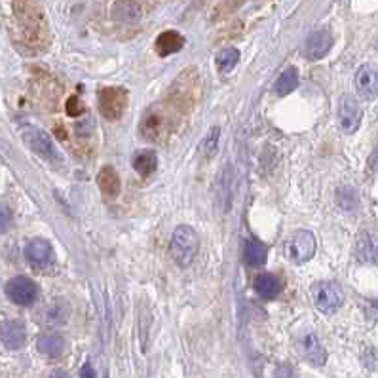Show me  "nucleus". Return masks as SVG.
Wrapping results in <instances>:
<instances>
[{
    "instance_id": "nucleus-17",
    "label": "nucleus",
    "mask_w": 378,
    "mask_h": 378,
    "mask_svg": "<svg viewBox=\"0 0 378 378\" xmlns=\"http://www.w3.org/2000/svg\"><path fill=\"white\" fill-rule=\"evenodd\" d=\"M356 255L361 263H377V242L371 232H361L356 242Z\"/></svg>"
},
{
    "instance_id": "nucleus-6",
    "label": "nucleus",
    "mask_w": 378,
    "mask_h": 378,
    "mask_svg": "<svg viewBox=\"0 0 378 378\" xmlns=\"http://www.w3.org/2000/svg\"><path fill=\"white\" fill-rule=\"evenodd\" d=\"M128 103V92L124 88H103L99 92V108L108 120H120Z\"/></svg>"
},
{
    "instance_id": "nucleus-7",
    "label": "nucleus",
    "mask_w": 378,
    "mask_h": 378,
    "mask_svg": "<svg viewBox=\"0 0 378 378\" xmlns=\"http://www.w3.org/2000/svg\"><path fill=\"white\" fill-rule=\"evenodd\" d=\"M297 350L306 361L314 367H324L327 361V351H325L324 344L319 342V338L316 333L304 331L298 335L297 338Z\"/></svg>"
},
{
    "instance_id": "nucleus-27",
    "label": "nucleus",
    "mask_w": 378,
    "mask_h": 378,
    "mask_svg": "<svg viewBox=\"0 0 378 378\" xmlns=\"http://www.w3.org/2000/svg\"><path fill=\"white\" fill-rule=\"evenodd\" d=\"M10 223H12V211L8 210L6 205H2V203H0V234H2V232H6Z\"/></svg>"
},
{
    "instance_id": "nucleus-23",
    "label": "nucleus",
    "mask_w": 378,
    "mask_h": 378,
    "mask_svg": "<svg viewBox=\"0 0 378 378\" xmlns=\"http://www.w3.org/2000/svg\"><path fill=\"white\" fill-rule=\"evenodd\" d=\"M143 4L139 2H118L115 4V15L118 20L124 21H136L141 17Z\"/></svg>"
},
{
    "instance_id": "nucleus-22",
    "label": "nucleus",
    "mask_w": 378,
    "mask_h": 378,
    "mask_svg": "<svg viewBox=\"0 0 378 378\" xmlns=\"http://www.w3.org/2000/svg\"><path fill=\"white\" fill-rule=\"evenodd\" d=\"M297 86H298V71L295 67H291L277 78L276 88L274 89H276L277 95H287L291 94L293 89H297Z\"/></svg>"
},
{
    "instance_id": "nucleus-15",
    "label": "nucleus",
    "mask_w": 378,
    "mask_h": 378,
    "mask_svg": "<svg viewBox=\"0 0 378 378\" xmlns=\"http://www.w3.org/2000/svg\"><path fill=\"white\" fill-rule=\"evenodd\" d=\"M97 182H99V189H101V192L105 194V196L116 198L118 194H120L122 182L115 168L105 166V168L99 171V175H97Z\"/></svg>"
},
{
    "instance_id": "nucleus-12",
    "label": "nucleus",
    "mask_w": 378,
    "mask_h": 378,
    "mask_svg": "<svg viewBox=\"0 0 378 378\" xmlns=\"http://www.w3.org/2000/svg\"><path fill=\"white\" fill-rule=\"evenodd\" d=\"M356 89L363 99H375L378 94V76H377V67L367 63L361 65L356 73Z\"/></svg>"
},
{
    "instance_id": "nucleus-18",
    "label": "nucleus",
    "mask_w": 378,
    "mask_h": 378,
    "mask_svg": "<svg viewBox=\"0 0 378 378\" xmlns=\"http://www.w3.org/2000/svg\"><path fill=\"white\" fill-rule=\"evenodd\" d=\"M36 348L42 356L46 358H59L63 350H65V340L57 333H50V335H42L36 342Z\"/></svg>"
},
{
    "instance_id": "nucleus-21",
    "label": "nucleus",
    "mask_w": 378,
    "mask_h": 378,
    "mask_svg": "<svg viewBox=\"0 0 378 378\" xmlns=\"http://www.w3.org/2000/svg\"><path fill=\"white\" fill-rule=\"evenodd\" d=\"M215 61L219 71H221L223 75H228L230 71H234L238 61H240V52H238L236 48H224V50H221V52L217 54Z\"/></svg>"
},
{
    "instance_id": "nucleus-30",
    "label": "nucleus",
    "mask_w": 378,
    "mask_h": 378,
    "mask_svg": "<svg viewBox=\"0 0 378 378\" xmlns=\"http://www.w3.org/2000/svg\"><path fill=\"white\" fill-rule=\"evenodd\" d=\"M276 378H293V375H291V371L287 367H279L276 371Z\"/></svg>"
},
{
    "instance_id": "nucleus-4",
    "label": "nucleus",
    "mask_w": 378,
    "mask_h": 378,
    "mask_svg": "<svg viewBox=\"0 0 378 378\" xmlns=\"http://www.w3.org/2000/svg\"><path fill=\"white\" fill-rule=\"evenodd\" d=\"M23 141H25L29 149L33 150L34 154L41 156L42 160L55 163V166L61 163L59 150H57V147H55L54 141H52V137L48 136L46 131H42V129L38 128L23 129Z\"/></svg>"
},
{
    "instance_id": "nucleus-1",
    "label": "nucleus",
    "mask_w": 378,
    "mask_h": 378,
    "mask_svg": "<svg viewBox=\"0 0 378 378\" xmlns=\"http://www.w3.org/2000/svg\"><path fill=\"white\" fill-rule=\"evenodd\" d=\"M169 249H171V257L175 261L181 268H187L190 264L194 263L198 251H200V236L196 234V230L187 224H181L173 230V236H171V243H169Z\"/></svg>"
},
{
    "instance_id": "nucleus-20",
    "label": "nucleus",
    "mask_w": 378,
    "mask_h": 378,
    "mask_svg": "<svg viewBox=\"0 0 378 378\" xmlns=\"http://www.w3.org/2000/svg\"><path fill=\"white\" fill-rule=\"evenodd\" d=\"M253 287H255V291L264 298H274L282 293V282H279V277L272 276V274H261V276L255 277Z\"/></svg>"
},
{
    "instance_id": "nucleus-31",
    "label": "nucleus",
    "mask_w": 378,
    "mask_h": 378,
    "mask_svg": "<svg viewBox=\"0 0 378 378\" xmlns=\"http://www.w3.org/2000/svg\"><path fill=\"white\" fill-rule=\"evenodd\" d=\"M50 378H71V375L67 371H63V369H57V371L50 375Z\"/></svg>"
},
{
    "instance_id": "nucleus-24",
    "label": "nucleus",
    "mask_w": 378,
    "mask_h": 378,
    "mask_svg": "<svg viewBox=\"0 0 378 378\" xmlns=\"http://www.w3.org/2000/svg\"><path fill=\"white\" fill-rule=\"evenodd\" d=\"M337 202L344 211H356L358 210V192L350 187H342L337 192Z\"/></svg>"
},
{
    "instance_id": "nucleus-14",
    "label": "nucleus",
    "mask_w": 378,
    "mask_h": 378,
    "mask_svg": "<svg viewBox=\"0 0 378 378\" xmlns=\"http://www.w3.org/2000/svg\"><path fill=\"white\" fill-rule=\"evenodd\" d=\"M154 46L158 55H162V57L177 54V52H181L182 46H184V36L177 33V31H166V33H162L156 38Z\"/></svg>"
},
{
    "instance_id": "nucleus-19",
    "label": "nucleus",
    "mask_w": 378,
    "mask_h": 378,
    "mask_svg": "<svg viewBox=\"0 0 378 378\" xmlns=\"http://www.w3.org/2000/svg\"><path fill=\"white\" fill-rule=\"evenodd\" d=\"M266 255H268V247L261 243L259 240H247L245 247H243V261L249 266H263L266 263Z\"/></svg>"
},
{
    "instance_id": "nucleus-2",
    "label": "nucleus",
    "mask_w": 378,
    "mask_h": 378,
    "mask_svg": "<svg viewBox=\"0 0 378 378\" xmlns=\"http://www.w3.org/2000/svg\"><path fill=\"white\" fill-rule=\"evenodd\" d=\"M312 300L321 314L333 316L344 304V291L337 282H318L312 285Z\"/></svg>"
},
{
    "instance_id": "nucleus-8",
    "label": "nucleus",
    "mask_w": 378,
    "mask_h": 378,
    "mask_svg": "<svg viewBox=\"0 0 378 378\" xmlns=\"http://www.w3.org/2000/svg\"><path fill=\"white\" fill-rule=\"evenodd\" d=\"M6 295L17 306H31L38 298V287L33 279L17 276L6 284Z\"/></svg>"
},
{
    "instance_id": "nucleus-9",
    "label": "nucleus",
    "mask_w": 378,
    "mask_h": 378,
    "mask_svg": "<svg viewBox=\"0 0 378 378\" xmlns=\"http://www.w3.org/2000/svg\"><path fill=\"white\" fill-rule=\"evenodd\" d=\"M25 259L31 266L44 270L54 263V247L48 240H31L25 245Z\"/></svg>"
},
{
    "instance_id": "nucleus-28",
    "label": "nucleus",
    "mask_w": 378,
    "mask_h": 378,
    "mask_svg": "<svg viewBox=\"0 0 378 378\" xmlns=\"http://www.w3.org/2000/svg\"><path fill=\"white\" fill-rule=\"evenodd\" d=\"M67 112L68 116H78L84 112V105H82V101L78 97H71V99H68Z\"/></svg>"
},
{
    "instance_id": "nucleus-29",
    "label": "nucleus",
    "mask_w": 378,
    "mask_h": 378,
    "mask_svg": "<svg viewBox=\"0 0 378 378\" xmlns=\"http://www.w3.org/2000/svg\"><path fill=\"white\" fill-rule=\"evenodd\" d=\"M94 369H92V365L86 363L84 367H82V378H94Z\"/></svg>"
},
{
    "instance_id": "nucleus-10",
    "label": "nucleus",
    "mask_w": 378,
    "mask_h": 378,
    "mask_svg": "<svg viewBox=\"0 0 378 378\" xmlns=\"http://www.w3.org/2000/svg\"><path fill=\"white\" fill-rule=\"evenodd\" d=\"M71 306L65 298H54L41 310V324L44 327H61L67 324Z\"/></svg>"
},
{
    "instance_id": "nucleus-26",
    "label": "nucleus",
    "mask_w": 378,
    "mask_h": 378,
    "mask_svg": "<svg viewBox=\"0 0 378 378\" xmlns=\"http://www.w3.org/2000/svg\"><path fill=\"white\" fill-rule=\"evenodd\" d=\"M228 175H230L228 168H224L223 173H221V179H219V192H221V194H219V198H221V200H226V205H228V196H230Z\"/></svg>"
},
{
    "instance_id": "nucleus-16",
    "label": "nucleus",
    "mask_w": 378,
    "mask_h": 378,
    "mask_svg": "<svg viewBox=\"0 0 378 378\" xmlns=\"http://www.w3.org/2000/svg\"><path fill=\"white\" fill-rule=\"evenodd\" d=\"M131 166L136 169L137 173L147 179L156 171L158 168V156H156L154 150H139L133 154V160H131Z\"/></svg>"
},
{
    "instance_id": "nucleus-25",
    "label": "nucleus",
    "mask_w": 378,
    "mask_h": 378,
    "mask_svg": "<svg viewBox=\"0 0 378 378\" xmlns=\"http://www.w3.org/2000/svg\"><path fill=\"white\" fill-rule=\"evenodd\" d=\"M219 133H221V129L211 128L208 137L203 139V152H205L208 158H211V156L217 152V147H219Z\"/></svg>"
},
{
    "instance_id": "nucleus-5",
    "label": "nucleus",
    "mask_w": 378,
    "mask_h": 378,
    "mask_svg": "<svg viewBox=\"0 0 378 378\" xmlns=\"http://www.w3.org/2000/svg\"><path fill=\"white\" fill-rule=\"evenodd\" d=\"M338 124L344 133L351 136L356 133L361 126V118H363V108L358 103L356 97L351 95H342L338 101Z\"/></svg>"
},
{
    "instance_id": "nucleus-13",
    "label": "nucleus",
    "mask_w": 378,
    "mask_h": 378,
    "mask_svg": "<svg viewBox=\"0 0 378 378\" xmlns=\"http://www.w3.org/2000/svg\"><path fill=\"white\" fill-rule=\"evenodd\" d=\"M0 338H2V342L8 350H21L27 342V331H25L21 321H6L2 325Z\"/></svg>"
},
{
    "instance_id": "nucleus-3",
    "label": "nucleus",
    "mask_w": 378,
    "mask_h": 378,
    "mask_svg": "<svg viewBox=\"0 0 378 378\" xmlns=\"http://www.w3.org/2000/svg\"><path fill=\"white\" fill-rule=\"evenodd\" d=\"M285 257L293 264L308 263L316 253V236L310 230H297L285 242Z\"/></svg>"
},
{
    "instance_id": "nucleus-11",
    "label": "nucleus",
    "mask_w": 378,
    "mask_h": 378,
    "mask_svg": "<svg viewBox=\"0 0 378 378\" xmlns=\"http://www.w3.org/2000/svg\"><path fill=\"white\" fill-rule=\"evenodd\" d=\"M333 46V34L327 31V29H319L316 33H312L308 38H306V44H304V55L306 59L318 61L321 57L327 55V52L331 50Z\"/></svg>"
}]
</instances>
